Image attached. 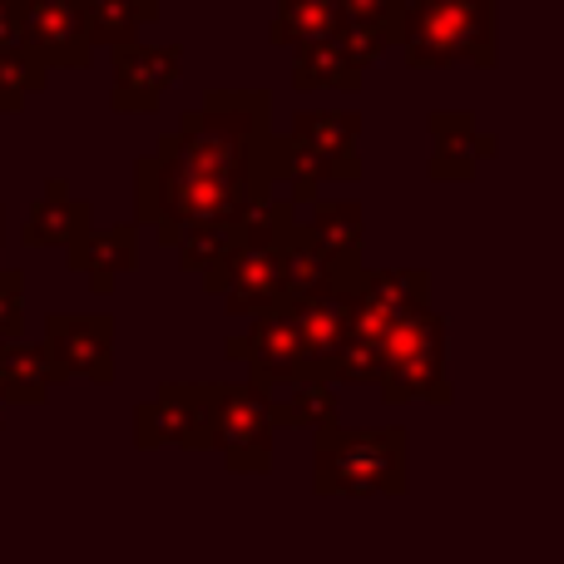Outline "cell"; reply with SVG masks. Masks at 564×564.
<instances>
[{
  "label": "cell",
  "mask_w": 564,
  "mask_h": 564,
  "mask_svg": "<svg viewBox=\"0 0 564 564\" xmlns=\"http://www.w3.org/2000/svg\"><path fill=\"white\" fill-rule=\"evenodd\" d=\"M347 25V6L341 0H282L278 15V40L282 45H312L327 40Z\"/></svg>",
  "instance_id": "cell-5"
},
{
  "label": "cell",
  "mask_w": 564,
  "mask_h": 564,
  "mask_svg": "<svg viewBox=\"0 0 564 564\" xmlns=\"http://www.w3.org/2000/svg\"><path fill=\"white\" fill-rule=\"evenodd\" d=\"M357 144V119L351 115H307L297 119V134H292L288 154L297 164H307L312 174H332V159L351 154Z\"/></svg>",
  "instance_id": "cell-4"
},
{
  "label": "cell",
  "mask_w": 564,
  "mask_h": 564,
  "mask_svg": "<svg viewBox=\"0 0 564 564\" xmlns=\"http://www.w3.org/2000/svg\"><path fill=\"white\" fill-rule=\"evenodd\" d=\"M174 69H178V50H149L124 40L115 55V105L119 109H154L159 95L174 85Z\"/></svg>",
  "instance_id": "cell-3"
},
{
  "label": "cell",
  "mask_w": 564,
  "mask_h": 564,
  "mask_svg": "<svg viewBox=\"0 0 564 564\" xmlns=\"http://www.w3.org/2000/svg\"><path fill=\"white\" fill-rule=\"evenodd\" d=\"M45 85V59L30 55L25 45H6L0 50V109H15L25 95Z\"/></svg>",
  "instance_id": "cell-7"
},
{
  "label": "cell",
  "mask_w": 564,
  "mask_h": 564,
  "mask_svg": "<svg viewBox=\"0 0 564 564\" xmlns=\"http://www.w3.org/2000/svg\"><path fill=\"white\" fill-rule=\"evenodd\" d=\"M79 10L89 40H109V45L134 40L139 20H154V0H79Z\"/></svg>",
  "instance_id": "cell-6"
},
{
  "label": "cell",
  "mask_w": 564,
  "mask_h": 564,
  "mask_svg": "<svg viewBox=\"0 0 564 564\" xmlns=\"http://www.w3.org/2000/svg\"><path fill=\"white\" fill-rule=\"evenodd\" d=\"M0 397H6V367H0Z\"/></svg>",
  "instance_id": "cell-8"
},
{
  "label": "cell",
  "mask_w": 564,
  "mask_h": 564,
  "mask_svg": "<svg viewBox=\"0 0 564 564\" xmlns=\"http://www.w3.org/2000/svg\"><path fill=\"white\" fill-rule=\"evenodd\" d=\"M387 40L411 65H490L496 59V0H391Z\"/></svg>",
  "instance_id": "cell-1"
},
{
  "label": "cell",
  "mask_w": 564,
  "mask_h": 564,
  "mask_svg": "<svg viewBox=\"0 0 564 564\" xmlns=\"http://www.w3.org/2000/svg\"><path fill=\"white\" fill-rule=\"evenodd\" d=\"M20 45L30 55H40L45 65L79 69L89 65L95 40L85 30L79 0H20Z\"/></svg>",
  "instance_id": "cell-2"
}]
</instances>
